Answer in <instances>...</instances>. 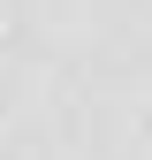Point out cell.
<instances>
[{"label": "cell", "instance_id": "cell-1", "mask_svg": "<svg viewBox=\"0 0 152 160\" xmlns=\"http://www.w3.org/2000/svg\"><path fill=\"white\" fill-rule=\"evenodd\" d=\"M0 160H152V0H0Z\"/></svg>", "mask_w": 152, "mask_h": 160}]
</instances>
